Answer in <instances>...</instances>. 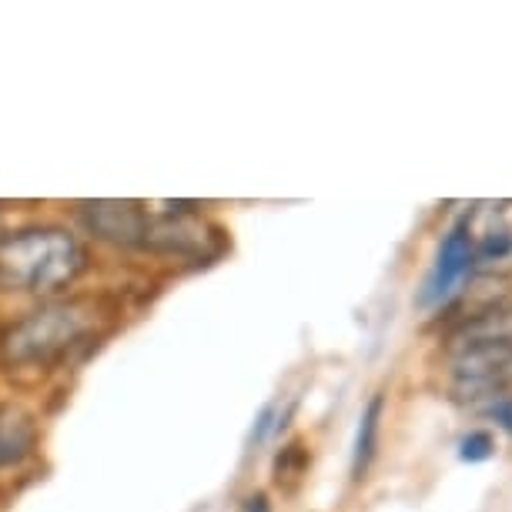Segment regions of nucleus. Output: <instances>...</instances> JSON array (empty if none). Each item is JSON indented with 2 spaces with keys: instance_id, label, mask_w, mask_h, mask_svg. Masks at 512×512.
<instances>
[{
  "instance_id": "f257e3e1",
  "label": "nucleus",
  "mask_w": 512,
  "mask_h": 512,
  "mask_svg": "<svg viewBox=\"0 0 512 512\" xmlns=\"http://www.w3.org/2000/svg\"><path fill=\"white\" fill-rule=\"evenodd\" d=\"M121 308L104 292H81L21 305L0 315V375L44 385L81 365L118 328Z\"/></svg>"
},
{
  "instance_id": "39448f33",
  "label": "nucleus",
  "mask_w": 512,
  "mask_h": 512,
  "mask_svg": "<svg viewBox=\"0 0 512 512\" xmlns=\"http://www.w3.org/2000/svg\"><path fill=\"white\" fill-rule=\"evenodd\" d=\"M44 452V422L24 399H0V486L31 472Z\"/></svg>"
},
{
  "instance_id": "9d476101",
  "label": "nucleus",
  "mask_w": 512,
  "mask_h": 512,
  "mask_svg": "<svg viewBox=\"0 0 512 512\" xmlns=\"http://www.w3.org/2000/svg\"><path fill=\"white\" fill-rule=\"evenodd\" d=\"M479 262H502L506 255H512V228H489L486 235H479V241H472Z\"/></svg>"
},
{
  "instance_id": "20e7f679",
  "label": "nucleus",
  "mask_w": 512,
  "mask_h": 512,
  "mask_svg": "<svg viewBox=\"0 0 512 512\" xmlns=\"http://www.w3.org/2000/svg\"><path fill=\"white\" fill-rule=\"evenodd\" d=\"M151 208L131 198H91L71 205V225L91 241L94 251L141 258Z\"/></svg>"
},
{
  "instance_id": "423d86ee",
  "label": "nucleus",
  "mask_w": 512,
  "mask_h": 512,
  "mask_svg": "<svg viewBox=\"0 0 512 512\" xmlns=\"http://www.w3.org/2000/svg\"><path fill=\"white\" fill-rule=\"evenodd\" d=\"M472 218L462 215L456 225L446 231L439 245V255H436V265H432L429 278H425L422 292H419V305L422 308H432L439 302L456 292V285L462 278L469 275V268L476 265V251H472Z\"/></svg>"
},
{
  "instance_id": "ddd939ff",
  "label": "nucleus",
  "mask_w": 512,
  "mask_h": 512,
  "mask_svg": "<svg viewBox=\"0 0 512 512\" xmlns=\"http://www.w3.org/2000/svg\"><path fill=\"white\" fill-rule=\"evenodd\" d=\"M241 512H272V499H268V492L255 489V492H248L245 502H241Z\"/></svg>"
},
{
  "instance_id": "9b49d317",
  "label": "nucleus",
  "mask_w": 512,
  "mask_h": 512,
  "mask_svg": "<svg viewBox=\"0 0 512 512\" xmlns=\"http://www.w3.org/2000/svg\"><path fill=\"white\" fill-rule=\"evenodd\" d=\"M496 452V439L486 429H472L469 436H462L459 442V459L462 462H486Z\"/></svg>"
},
{
  "instance_id": "1a4fd4ad",
  "label": "nucleus",
  "mask_w": 512,
  "mask_h": 512,
  "mask_svg": "<svg viewBox=\"0 0 512 512\" xmlns=\"http://www.w3.org/2000/svg\"><path fill=\"white\" fill-rule=\"evenodd\" d=\"M305 469H308V449H305V442L295 439V442H288V446L275 456L272 479H275V486L292 489L295 482L305 476Z\"/></svg>"
},
{
  "instance_id": "0eeeda50",
  "label": "nucleus",
  "mask_w": 512,
  "mask_h": 512,
  "mask_svg": "<svg viewBox=\"0 0 512 512\" xmlns=\"http://www.w3.org/2000/svg\"><path fill=\"white\" fill-rule=\"evenodd\" d=\"M472 345H512V302L479 308L446 335V355L472 349Z\"/></svg>"
},
{
  "instance_id": "f03ea898",
  "label": "nucleus",
  "mask_w": 512,
  "mask_h": 512,
  "mask_svg": "<svg viewBox=\"0 0 512 512\" xmlns=\"http://www.w3.org/2000/svg\"><path fill=\"white\" fill-rule=\"evenodd\" d=\"M98 251L67 218H24L0 238V298L21 305L81 292Z\"/></svg>"
},
{
  "instance_id": "7ed1b4c3",
  "label": "nucleus",
  "mask_w": 512,
  "mask_h": 512,
  "mask_svg": "<svg viewBox=\"0 0 512 512\" xmlns=\"http://www.w3.org/2000/svg\"><path fill=\"white\" fill-rule=\"evenodd\" d=\"M228 248V238L205 215L201 201H161L151 208L141 258L164 265H211Z\"/></svg>"
},
{
  "instance_id": "f8f14e48",
  "label": "nucleus",
  "mask_w": 512,
  "mask_h": 512,
  "mask_svg": "<svg viewBox=\"0 0 512 512\" xmlns=\"http://www.w3.org/2000/svg\"><path fill=\"white\" fill-rule=\"evenodd\" d=\"M275 432H278V409H275V405H265V409L258 412L255 425H251L248 446H251V449H255V446H265L268 436H275Z\"/></svg>"
},
{
  "instance_id": "2eb2a0df",
  "label": "nucleus",
  "mask_w": 512,
  "mask_h": 512,
  "mask_svg": "<svg viewBox=\"0 0 512 512\" xmlns=\"http://www.w3.org/2000/svg\"><path fill=\"white\" fill-rule=\"evenodd\" d=\"M0 499H4V486H0Z\"/></svg>"
},
{
  "instance_id": "6e6552de",
  "label": "nucleus",
  "mask_w": 512,
  "mask_h": 512,
  "mask_svg": "<svg viewBox=\"0 0 512 512\" xmlns=\"http://www.w3.org/2000/svg\"><path fill=\"white\" fill-rule=\"evenodd\" d=\"M382 419H385V392H375L359 415V429H355V442H352V479L355 482H362L365 472L372 469L375 452H379Z\"/></svg>"
},
{
  "instance_id": "4468645a",
  "label": "nucleus",
  "mask_w": 512,
  "mask_h": 512,
  "mask_svg": "<svg viewBox=\"0 0 512 512\" xmlns=\"http://www.w3.org/2000/svg\"><path fill=\"white\" fill-rule=\"evenodd\" d=\"M17 221V215H14V208L7 205V201H0V238L7 235V231H11V225Z\"/></svg>"
}]
</instances>
